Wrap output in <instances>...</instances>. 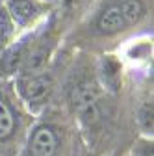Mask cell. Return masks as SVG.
Segmentation results:
<instances>
[{"instance_id": "1", "label": "cell", "mask_w": 154, "mask_h": 156, "mask_svg": "<svg viewBox=\"0 0 154 156\" xmlns=\"http://www.w3.org/2000/svg\"><path fill=\"white\" fill-rule=\"evenodd\" d=\"M100 93H102V87L97 78H80L69 89V102L76 113L89 119V115L95 117V113H97Z\"/></svg>"}, {"instance_id": "2", "label": "cell", "mask_w": 154, "mask_h": 156, "mask_svg": "<svg viewBox=\"0 0 154 156\" xmlns=\"http://www.w3.org/2000/svg\"><path fill=\"white\" fill-rule=\"evenodd\" d=\"M2 2L17 30L23 34L33 30L47 15V6L41 0H2Z\"/></svg>"}, {"instance_id": "3", "label": "cell", "mask_w": 154, "mask_h": 156, "mask_svg": "<svg viewBox=\"0 0 154 156\" xmlns=\"http://www.w3.org/2000/svg\"><path fill=\"white\" fill-rule=\"evenodd\" d=\"M54 82L48 73L39 74H17L15 91L28 106H39L43 104L48 95L52 93Z\"/></svg>"}, {"instance_id": "4", "label": "cell", "mask_w": 154, "mask_h": 156, "mask_svg": "<svg viewBox=\"0 0 154 156\" xmlns=\"http://www.w3.org/2000/svg\"><path fill=\"white\" fill-rule=\"evenodd\" d=\"M35 37H37L35 30L24 32L23 35H19L6 50L0 52V78L19 74V71H21L26 56H28L33 41H35Z\"/></svg>"}, {"instance_id": "5", "label": "cell", "mask_w": 154, "mask_h": 156, "mask_svg": "<svg viewBox=\"0 0 154 156\" xmlns=\"http://www.w3.org/2000/svg\"><path fill=\"white\" fill-rule=\"evenodd\" d=\"M52 56V43L47 39H41L37 34L35 41L26 56V60L19 71V74H39V73H47V65L50 62Z\"/></svg>"}, {"instance_id": "6", "label": "cell", "mask_w": 154, "mask_h": 156, "mask_svg": "<svg viewBox=\"0 0 154 156\" xmlns=\"http://www.w3.org/2000/svg\"><path fill=\"white\" fill-rule=\"evenodd\" d=\"M97 73H99L97 80H99L100 87L113 91V93L121 89V86H123V62L117 56H111V54L102 56L99 62Z\"/></svg>"}, {"instance_id": "7", "label": "cell", "mask_w": 154, "mask_h": 156, "mask_svg": "<svg viewBox=\"0 0 154 156\" xmlns=\"http://www.w3.org/2000/svg\"><path fill=\"white\" fill-rule=\"evenodd\" d=\"M128 21L121 9V4H111L106 9L100 11L99 19H97V30L102 35H117L124 30H128Z\"/></svg>"}, {"instance_id": "8", "label": "cell", "mask_w": 154, "mask_h": 156, "mask_svg": "<svg viewBox=\"0 0 154 156\" xmlns=\"http://www.w3.org/2000/svg\"><path fill=\"white\" fill-rule=\"evenodd\" d=\"M58 151V136L50 126H37L30 138L32 156H54Z\"/></svg>"}, {"instance_id": "9", "label": "cell", "mask_w": 154, "mask_h": 156, "mask_svg": "<svg viewBox=\"0 0 154 156\" xmlns=\"http://www.w3.org/2000/svg\"><path fill=\"white\" fill-rule=\"evenodd\" d=\"M17 37H19V30H17L15 23L11 21L4 2L0 0V52L6 50Z\"/></svg>"}, {"instance_id": "10", "label": "cell", "mask_w": 154, "mask_h": 156, "mask_svg": "<svg viewBox=\"0 0 154 156\" xmlns=\"http://www.w3.org/2000/svg\"><path fill=\"white\" fill-rule=\"evenodd\" d=\"M119 4H121V9H123L130 26L143 21L147 15V6L143 4V0H121Z\"/></svg>"}, {"instance_id": "11", "label": "cell", "mask_w": 154, "mask_h": 156, "mask_svg": "<svg viewBox=\"0 0 154 156\" xmlns=\"http://www.w3.org/2000/svg\"><path fill=\"white\" fill-rule=\"evenodd\" d=\"M15 130V115L6 101L0 99V140H8Z\"/></svg>"}, {"instance_id": "12", "label": "cell", "mask_w": 154, "mask_h": 156, "mask_svg": "<svg viewBox=\"0 0 154 156\" xmlns=\"http://www.w3.org/2000/svg\"><path fill=\"white\" fill-rule=\"evenodd\" d=\"M138 125L145 136H152V101H145L138 112Z\"/></svg>"}, {"instance_id": "13", "label": "cell", "mask_w": 154, "mask_h": 156, "mask_svg": "<svg viewBox=\"0 0 154 156\" xmlns=\"http://www.w3.org/2000/svg\"><path fill=\"white\" fill-rule=\"evenodd\" d=\"M150 52H152V45L149 43V41H143V43H136L132 47V50L128 52V58H132V60H149V56H150Z\"/></svg>"}, {"instance_id": "14", "label": "cell", "mask_w": 154, "mask_h": 156, "mask_svg": "<svg viewBox=\"0 0 154 156\" xmlns=\"http://www.w3.org/2000/svg\"><path fill=\"white\" fill-rule=\"evenodd\" d=\"M61 2H63V6H65V8H74L76 4L80 2V0H61Z\"/></svg>"}]
</instances>
